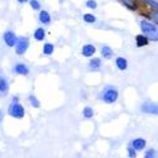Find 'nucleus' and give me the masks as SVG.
<instances>
[{"instance_id":"nucleus-1","label":"nucleus","mask_w":158,"mask_h":158,"mask_svg":"<svg viewBox=\"0 0 158 158\" xmlns=\"http://www.w3.org/2000/svg\"><path fill=\"white\" fill-rule=\"evenodd\" d=\"M139 29H140V33H143L144 35H147L149 38L151 42H158V27L149 19H146V18L140 19Z\"/></svg>"},{"instance_id":"nucleus-27","label":"nucleus","mask_w":158,"mask_h":158,"mask_svg":"<svg viewBox=\"0 0 158 158\" xmlns=\"http://www.w3.org/2000/svg\"><path fill=\"white\" fill-rule=\"evenodd\" d=\"M127 156H128V158H137L138 157V152L133 147L128 146V148H127Z\"/></svg>"},{"instance_id":"nucleus-16","label":"nucleus","mask_w":158,"mask_h":158,"mask_svg":"<svg viewBox=\"0 0 158 158\" xmlns=\"http://www.w3.org/2000/svg\"><path fill=\"white\" fill-rule=\"evenodd\" d=\"M114 64H115V67L119 70V71H127L128 67H129V62L125 57L123 56H118L115 60H114Z\"/></svg>"},{"instance_id":"nucleus-19","label":"nucleus","mask_w":158,"mask_h":158,"mask_svg":"<svg viewBox=\"0 0 158 158\" xmlns=\"http://www.w3.org/2000/svg\"><path fill=\"white\" fill-rule=\"evenodd\" d=\"M27 101H28V104L31 105L33 109H39V108L42 106L41 101H39V99L37 98L35 94H29V95L27 96Z\"/></svg>"},{"instance_id":"nucleus-7","label":"nucleus","mask_w":158,"mask_h":158,"mask_svg":"<svg viewBox=\"0 0 158 158\" xmlns=\"http://www.w3.org/2000/svg\"><path fill=\"white\" fill-rule=\"evenodd\" d=\"M129 146L133 147L137 152H143L147 149V139H144L142 137H137L129 142Z\"/></svg>"},{"instance_id":"nucleus-29","label":"nucleus","mask_w":158,"mask_h":158,"mask_svg":"<svg viewBox=\"0 0 158 158\" xmlns=\"http://www.w3.org/2000/svg\"><path fill=\"white\" fill-rule=\"evenodd\" d=\"M10 101H20V99H19V96H18V95H13Z\"/></svg>"},{"instance_id":"nucleus-11","label":"nucleus","mask_w":158,"mask_h":158,"mask_svg":"<svg viewBox=\"0 0 158 158\" xmlns=\"http://www.w3.org/2000/svg\"><path fill=\"white\" fill-rule=\"evenodd\" d=\"M134 43L137 48H144V47H148L151 44V41L147 35H144L143 33H139L134 37Z\"/></svg>"},{"instance_id":"nucleus-22","label":"nucleus","mask_w":158,"mask_h":158,"mask_svg":"<svg viewBox=\"0 0 158 158\" xmlns=\"http://www.w3.org/2000/svg\"><path fill=\"white\" fill-rule=\"evenodd\" d=\"M146 19H149L152 23H154L158 27V9L156 10H149L148 14H146Z\"/></svg>"},{"instance_id":"nucleus-10","label":"nucleus","mask_w":158,"mask_h":158,"mask_svg":"<svg viewBox=\"0 0 158 158\" xmlns=\"http://www.w3.org/2000/svg\"><path fill=\"white\" fill-rule=\"evenodd\" d=\"M38 22L42 24V27H44V25H49L52 23V15L51 13L46 9H42L41 11L38 13Z\"/></svg>"},{"instance_id":"nucleus-15","label":"nucleus","mask_w":158,"mask_h":158,"mask_svg":"<svg viewBox=\"0 0 158 158\" xmlns=\"http://www.w3.org/2000/svg\"><path fill=\"white\" fill-rule=\"evenodd\" d=\"M10 84L8 81V78L4 76H0V98H5L9 94Z\"/></svg>"},{"instance_id":"nucleus-30","label":"nucleus","mask_w":158,"mask_h":158,"mask_svg":"<svg viewBox=\"0 0 158 158\" xmlns=\"http://www.w3.org/2000/svg\"><path fill=\"white\" fill-rule=\"evenodd\" d=\"M3 118H4V115H3V111H2V109H0V123H2Z\"/></svg>"},{"instance_id":"nucleus-23","label":"nucleus","mask_w":158,"mask_h":158,"mask_svg":"<svg viewBox=\"0 0 158 158\" xmlns=\"http://www.w3.org/2000/svg\"><path fill=\"white\" fill-rule=\"evenodd\" d=\"M82 20L86 24H95L98 22V18L93 14V13H85V14L82 15Z\"/></svg>"},{"instance_id":"nucleus-12","label":"nucleus","mask_w":158,"mask_h":158,"mask_svg":"<svg viewBox=\"0 0 158 158\" xmlns=\"http://www.w3.org/2000/svg\"><path fill=\"white\" fill-rule=\"evenodd\" d=\"M122 5L130 11H139L140 10V2L139 0H119Z\"/></svg>"},{"instance_id":"nucleus-28","label":"nucleus","mask_w":158,"mask_h":158,"mask_svg":"<svg viewBox=\"0 0 158 158\" xmlns=\"http://www.w3.org/2000/svg\"><path fill=\"white\" fill-rule=\"evenodd\" d=\"M17 3L20 4V5H24V4H28L29 0H17Z\"/></svg>"},{"instance_id":"nucleus-24","label":"nucleus","mask_w":158,"mask_h":158,"mask_svg":"<svg viewBox=\"0 0 158 158\" xmlns=\"http://www.w3.org/2000/svg\"><path fill=\"white\" fill-rule=\"evenodd\" d=\"M143 158H158V152L154 148H147L144 151Z\"/></svg>"},{"instance_id":"nucleus-4","label":"nucleus","mask_w":158,"mask_h":158,"mask_svg":"<svg viewBox=\"0 0 158 158\" xmlns=\"http://www.w3.org/2000/svg\"><path fill=\"white\" fill-rule=\"evenodd\" d=\"M29 46H31V41L28 37L25 35H22L18 38V42L14 47V52L17 56H24L27 53V51L29 49Z\"/></svg>"},{"instance_id":"nucleus-14","label":"nucleus","mask_w":158,"mask_h":158,"mask_svg":"<svg viewBox=\"0 0 158 158\" xmlns=\"http://www.w3.org/2000/svg\"><path fill=\"white\" fill-rule=\"evenodd\" d=\"M100 57L105 61H110L114 57V49L108 44H104L100 49Z\"/></svg>"},{"instance_id":"nucleus-20","label":"nucleus","mask_w":158,"mask_h":158,"mask_svg":"<svg viewBox=\"0 0 158 158\" xmlns=\"http://www.w3.org/2000/svg\"><path fill=\"white\" fill-rule=\"evenodd\" d=\"M140 5L147 6L149 10H156L158 9V0H139Z\"/></svg>"},{"instance_id":"nucleus-13","label":"nucleus","mask_w":158,"mask_h":158,"mask_svg":"<svg viewBox=\"0 0 158 158\" xmlns=\"http://www.w3.org/2000/svg\"><path fill=\"white\" fill-rule=\"evenodd\" d=\"M89 70L90 71H93V72H96L99 70H101V66H102V58L101 57H93V58H90L89 60Z\"/></svg>"},{"instance_id":"nucleus-6","label":"nucleus","mask_w":158,"mask_h":158,"mask_svg":"<svg viewBox=\"0 0 158 158\" xmlns=\"http://www.w3.org/2000/svg\"><path fill=\"white\" fill-rule=\"evenodd\" d=\"M140 111L143 114L147 115H153V116H158V104L153 102V101H144L140 104Z\"/></svg>"},{"instance_id":"nucleus-17","label":"nucleus","mask_w":158,"mask_h":158,"mask_svg":"<svg viewBox=\"0 0 158 158\" xmlns=\"http://www.w3.org/2000/svg\"><path fill=\"white\" fill-rule=\"evenodd\" d=\"M47 37V31L44 29V27H38L34 29L33 32V39L37 42H44Z\"/></svg>"},{"instance_id":"nucleus-3","label":"nucleus","mask_w":158,"mask_h":158,"mask_svg":"<svg viewBox=\"0 0 158 158\" xmlns=\"http://www.w3.org/2000/svg\"><path fill=\"white\" fill-rule=\"evenodd\" d=\"M6 114L10 118H13V119L22 120L25 116V108L20 101H10L6 109Z\"/></svg>"},{"instance_id":"nucleus-8","label":"nucleus","mask_w":158,"mask_h":158,"mask_svg":"<svg viewBox=\"0 0 158 158\" xmlns=\"http://www.w3.org/2000/svg\"><path fill=\"white\" fill-rule=\"evenodd\" d=\"M96 52H98V49H96L95 44H93V43H85L81 47V55H82V57L89 58V60L95 57Z\"/></svg>"},{"instance_id":"nucleus-18","label":"nucleus","mask_w":158,"mask_h":158,"mask_svg":"<svg viewBox=\"0 0 158 158\" xmlns=\"http://www.w3.org/2000/svg\"><path fill=\"white\" fill-rule=\"evenodd\" d=\"M55 49H56V47L52 42H44L43 47H42V53H43V56L48 57V56H52L55 53Z\"/></svg>"},{"instance_id":"nucleus-9","label":"nucleus","mask_w":158,"mask_h":158,"mask_svg":"<svg viewBox=\"0 0 158 158\" xmlns=\"http://www.w3.org/2000/svg\"><path fill=\"white\" fill-rule=\"evenodd\" d=\"M11 71L14 72L17 76H28L31 73V69L23 62H17L14 66H13Z\"/></svg>"},{"instance_id":"nucleus-26","label":"nucleus","mask_w":158,"mask_h":158,"mask_svg":"<svg viewBox=\"0 0 158 158\" xmlns=\"http://www.w3.org/2000/svg\"><path fill=\"white\" fill-rule=\"evenodd\" d=\"M98 2L96 0H86V3H85V6L90 10H96L98 9Z\"/></svg>"},{"instance_id":"nucleus-31","label":"nucleus","mask_w":158,"mask_h":158,"mask_svg":"<svg viewBox=\"0 0 158 158\" xmlns=\"http://www.w3.org/2000/svg\"><path fill=\"white\" fill-rule=\"evenodd\" d=\"M60 2H61V3H63V2H64V0H60Z\"/></svg>"},{"instance_id":"nucleus-21","label":"nucleus","mask_w":158,"mask_h":158,"mask_svg":"<svg viewBox=\"0 0 158 158\" xmlns=\"http://www.w3.org/2000/svg\"><path fill=\"white\" fill-rule=\"evenodd\" d=\"M81 114H82V118H84V119L90 120V119H93V118H94L95 111H94V109L91 108V106H84Z\"/></svg>"},{"instance_id":"nucleus-25","label":"nucleus","mask_w":158,"mask_h":158,"mask_svg":"<svg viewBox=\"0 0 158 158\" xmlns=\"http://www.w3.org/2000/svg\"><path fill=\"white\" fill-rule=\"evenodd\" d=\"M29 6L32 10L34 11H41L42 10V3L39 2V0H29Z\"/></svg>"},{"instance_id":"nucleus-5","label":"nucleus","mask_w":158,"mask_h":158,"mask_svg":"<svg viewBox=\"0 0 158 158\" xmlns=\"http://www.w3.org/2000/svg\"><path fill=\"white\" fill-rule=\"evenodd\" d=\"M18 35H17V33L13 31V29H6L4 33H3V35H2V39H3V42L5 43V46L6 47H9V48H14L15 47V44H17V42H18Z\"/></svg>"},{"instance_id":"nucleus-32","label":"nucleus","mask_w":158,"mask_h":158,"mask_svg":"<svg viewBox=\"0 0 158 158\" xmlns=\"http://www.w3.org/2000/svg\"><path fill=\"white\" fill-rule=\"evenodd\" d=\"M157 104H158V101H157Z\"/></svg>"},{"instance_id":"nucleus-2","label":"nucleus","mask_w":158,"mask_h":158,"mask_svg":"<svg viewBox=\"0 0 158 158\" xmlns=\"http://www.w3.org/2000/svg\"><path fill=\"white\" fill-rule=\"evenodd\" d=\"M99 99L106 105H114L118 100H119V90L115 86H105L100 93H99Z\"/></svg>"}]
</instances>
